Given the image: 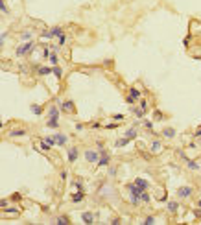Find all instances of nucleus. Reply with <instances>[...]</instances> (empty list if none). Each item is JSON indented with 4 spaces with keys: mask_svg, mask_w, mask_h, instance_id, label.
Here are the masks:
<instances>
[{
    "mask_svg": "<svg viewBox=\"0 0 201 225\" xmlns=\"http://www.w3.org/2000/svg\"><path fill=\"white\" fill-rule=\"evenodd\" d=\"M33 48H35V41H26V43H22V44L17 46L15 56L17 57H24V56H28V54H31Z\"/></svg>",
    "mask_w": 201,
    "mask_h": 225,
    "instance_id": "f257e3e1",
    "label": "nucleus"
},
{
    "mask_svg": "<svg viewBox=\"0 0 201 225\" xmlns=\"http://www.w3.org/2000/svg\"><path fill=\"white\" fill-rule=\"evenodd\" d=\"M55 104L59 105V109H61L63 113H70V114H74V113H76V105H74V101H72V100H65V101L55 100Z\"/></svg>",
    "mask_w": 201,
    "mask_h": 225,
    "instance_id": "f03ea898",
    "label": "nucleus"
},
{
    "mask_svg": "<svg viewBox=\"0 0 201 225\" xmlns=\"http://www.w3.org/2000/svg\"><path fill=\"white\" fill-rule=\"evenodd\" d=\"M59 35H63V28H61V26H54L52 30H44L41 33L43 39H54V37H59Z\"/></svg>",
    "mask_w": 201,
    "mask_h": 225,
    "instance_id": "7ed1b4c3",
    "label": "nucleus"
},
{
    "mask_svg": "<svg viewBox=\"0 0 201 225\" xmlns=\"http://www.w3.org/2000/svg\"><path fill=\"white\" fill-rule=\"evenodd\" d=\"M85 161L91 162V164H96L100 161V151H96V149H85Z\"/></svg>",
    "mask_w": 201,
    "mask_h": 225,
    "instance_id": "20e7f679",
    "label": "nucleus"
},
{
    "mask_svg": "<svg viewBox=\"0 0 201 225\" xmlns=\"http://www.w3.org/2000/svg\"><path fill=\"white\" fill-rule=\"evenodd\" d=\"M78 155H79V149L76 148V146H70L67 149V159H68V162H76L78 161Z\"/></svg>",
    "mask_w": 201,
    "mask_h": 225,
    "instance_id": "39448f33",
    "label": "nucleus"
},
{
    "mask_svg": "<svg viewBox=\"0 0 201 225\" xmlns=\"http://www.w3.org/2000/svg\"><path fill=\"white\" fill-rule=\"evenodd\" d=\"M194 194V188L192 186H181L177 190V197H181V199H186V197H190Z\"/></svg>",
    "mask_w": 201,
    "mask_h": 225,
    "instance_id": "423d86ee",
    "label": "nucleus"
},
{
    "mask_svg": "<svg viewBox=\"0 0 201 225\" xmlns=\"http://www.w3.org/2000/svg\"><path fill=\"white\" fill-rule=\"evenodd\" d=\"M94 220H96V216H94L92 212H89V210H87V212H81V221H83V223L92 225V223H94Z\"/></svg>",
    "mask_w": 201,
    "mask_h": 225,
    "instance_id": "0eeeda50",
    "label": "nucleus"
},
{
    "mask_svg": "<svg viewBox=\"0 0 201 225\" xmlns=\"http://www.w3.org/2000/svg\"><path fill=\"white\" fill-rule=\"evenodd\" d=\"M8 137H11V139H17V137H26V129H22V127L11 129V131L8 133Z\"/></svg>",
    "mask_w": 201,
    "mask_h": 225,
    "instance_id": "6e6552de",
    "label": "nucleus"
},
{
    "mask_svg": "<svg viewBox=\"0 0 201 225\" xmlns=\"http://www.w3.org/2000/svg\"><path fill=\"white\" fill-rule=\"evenodd\" d=\"M161 149H162V142L159 140V139H155L153 142H151V146H149V151L155 155V153H159V151H161Z\"/></svg>",
    "mask_w": 201,
    "mask_h": 225,
    "instance_id": "1a4fd4ad",
    "label": "nucleus"
},
{
    "mask_svg": "<svg viewBox=\"0 0 201 225\" xmlns=\"http://www.w3.org/2000/svg\"><path fill=\"white\" fill-rule=\"evenodd\" d=\"M109 162H111V157H109V153H105V155H100V161L96 162V168H102V166H109Z\"/></svg>",
    "mask_w": 201,
    "mask_h": 225,
    "instance_id": "9d476101",
    "label": "nucleus"
},
{
    "mask_svg": "<svg viewBox=\"0 0 201 225\" xmlns=\"http://www.w3.org/2000/svg\"><path fill=\"white\" fill-rule=\"evenodd\" d=\"M35 70H37V76H48V74H52V66H39V65H35Z\"/></svg>",
    "mask_w": 201,
    "mask_h": 225,
    "instance_id": "9b49d317",
    "label": "nucleus"
},
{
    "mask_svg": "<svg viewBox=\"0 0 201 225\" xmlns=\"http://www.w3.org/2000/svg\"><path fill=\"white\" fill-rule=\"evenodd\" d=\"M48 118H59V105L57 104L48 107Z\"/></svg>",
    "mask_w": 201,
    "mask_h": 225,
    "instance_id": "f8f14e48",
    "label": "nucleus"
},
{
    "mask_svg": "<svg viewBox=\"0 0 201 225\" xmlns=\"http://www.w3.org/2000/svg\"><path fill=\"white\" fill-rule=\"evenodd\" d=\"M54 137H55V140H57V146H67V142H68V137H67V135H63V133H55Z\"/></svg>",
    "mask_w": 201,
    "mask_h": 225,
    "instance_id": "ddd939ff",
    "label": "nucleus"
},
{
    "mask_svg": "<svg viewBox=\"0 0 201 225\" xmlns=\"http://www.w3.org/2000/svg\"><path fill=\"white\" fill-rule=\"evenodd\" d=\"M135 185L140 188V190H148V188H149V183H148L146 179H142V177H137V179H135Z\"/></svg>",
    "mask_w": 201,
    "mask_h": 225,
    "instance_id": "4468645a",
    "label": "nucleus"
},
{
    "mask_svg": "<svg viewBox=\"0 0 201 225\" xmlns=\"http://www.w3.org/2000/svg\"><path fill=\"white\" fill-rule=\"evenodd\" d=\"M124 137H127V139H137L138 137V131H137V127L133 126V127H129V129H126V133H124Z\"/></svg>",
    "mask_w": 201,
    "mask_h": 225,
    "instance_id": "2eb2a0df",
    "label": "nucleus"
},
{
    "mask_svg": "<svg viewBox=\"0 0 201 225\" xmlns=\"http://www.w3.org/2000/svg\"><path fill=\"white\" fill-rule=\"evenodd\" d=\"M131 113H133L138 120H142V118H144V114H146V111H144L142 107H131Z\"/></svg>",
    "mask_w": 201,
    "mask_h": 225,
    "instance_id": "dca6fc26",
    "label": "nucleus"
},
{
    "mask_svg": "<svg viewBox=\"0 0 201 225\" xmlns=\"http://www.w3.org/2000/svg\"><path fill=\"white\" fill-rule=\"evenodd\" d=\"M162 137L164 139H174L175 137V129L174 127H164L162 129Z\"/></svg>",
    "mask_w": 201,
    "mask_h": 225,
    "instance_id": "f3484780",
    "label": "nucleus"
},
{
    "mask_svg": "<svg viewBox=\"0 0 201 225\" xmlns=\"http://www.w3.org/2000/svg\"><path fill=\"white\" fill-rule=\"evenodd\" d=\"M185 162H186V168H188V170H192V172H196V170H199V162H197V161L186 159Z\"/></svg>",
    "mask_w": 201,
    "mask_h": 225,
    "instance_id": "a211bd4d",
    "label": "nucleus"
},
{
    "mask_svg": "<svg viewBox=\"0 0 201 225\" xmlns=\"http://www.w3.org/2000/svg\"><path fill=\"white\" fill-rule=\"evenodd\" d=\"M83 199H85V192H83V190H78L76 194H72V201H74V203H79V201H83Z\"/></svg>",
    "mask_w": 201,
    "mask_h": 225,
    "instance_id": "6ab92c4d",
    "label": "nucleus"
},
{
    "mask_svg": "<svg viewBox=\"0 0 201 225\" xmlns=\"http://www.w3.org/2000/svg\"><path fill=\"white\" fill-rule=\"evenodd\" d=\"M129 142H131V139H127V137H122V139H118V140L114 142V146H116V148H124V146H127Z\"/></svg>",
    "mask_w": 201,
    "mask_h": 225,
    "instance_id": "aec40b11",
    "label": "nucleus"
},
{
    "mask_svg": "<svg viewBox=\"0 0 201 225\" xmlns=\"http://www.w3.org/2000/svg\"><path fill=\"white\" fill-rule=\"evenodd\" d=\"M30 111H31L33 114H37V116H41V114H43V107L37 105V104H31V105H30Z\"/></svg>",
    "mask_w": 201,
    "mask_h": 225,
    "instance_id": "412c9836",
    "label": "nucleus"
},
{
    "mask_svg": "<svg viewBox=\"0 0 201 225\" xmlns=\"http://www.w3.org/2000/svg\"><path fill=\"white\" fill-rule=\"evenodd\" d=\"M166 207H168V210H170L172 214H175L177 210H179V203L177 201H168V205H166Z\"/></svg>",
    "mask_w": 201,
    "mask_h": 225,
    "instance_id": "4be33fe9",
    "label": "nucleus"
},
{
    "mask_svg": "<svg viewBox=\"0 0 201 225\" xmlns=\"http://www.w3.org/2000/svg\"><path fill=\"white\" fill-rule=\"evenodd\" d=\"M52 74H54V76L57 78V79H61V78H63V69L55 65V66H52Z\"/></svg>",
    "mask_w": 201,
    "mask_h": 225,
    "instance_id": "5701e85b",
    "label": "nucleus"
},
{
    "mask_svg": "<svg viewBox=\"0 0 201 225\" xmlns=\"http://www.w3.org/2000/svg\"><path fill=\"white\" fill-rule=\"evenodd\" d=\"M46 126L50 127V129H57V127H59V122H57V118H48Z\"/></svg>",
    "mask_w": 201,
    "mask_h": 225,
    "instance_id": "b1692460",
    "label": "nucleus"
},
{
    "mask_svg": "<svg viewBox=\"0 0 201 225\" xmlns=\"http://www.w3.org/2000/svg\"><path fill=\"white\" fill-rule=\"evenodd\" d=\"M55 223H59V225H68V223H70V218H68V216H57Z\"/></svg>",
    "mask_w": 201,
    "mask_h": 225,
    "instance_id": "393cba45",
    "label": "nucleus"
},
{
    "mask_svg": "<svg viewBox=\"0 0 201 225\" xmlns=\"http://www.w3.org/2000/svg\"><path fill=\"white\" fill-rule=\"evenodd\" d=\"M129 96H133L135 100H140V91H138L137 87H131L129 89Z\"/></svg>",
    "mask_w": 201,
    "mask_h": 225,
    "instance_id": "a878e982",
    "label": "nucleus"
},
{
    "mask_svg": "<svg viewBox=\"0 0 201 225\" xmlns=\"http://www.w3.org/2000/svg\"><path fill=\"white\" fill-rule=\"evenodd\" d=\"M31 37H33V33L31 31H24V33H20V41H31Z\"/></svg>",
    "mask_w": 201,
    "mask_h": 225,
    "instance_id": "bb28decb",
    "label": "nucleus"
},
{
    "mask_svg": "<svg viewBox=\"0 0 201 225\" xmlns=\"http://www.w3.org/2000/svg\"><path fill=\"white\" fill-rule=\"evenodd\" d=\"M140 199H142V203H149L151 201V196L148 194V190H144V192L140 194Z\"/></svg>",
    "mask_w": 201,
    "mask_h": 225,
    "instance_id": "cd10ccee",
    "label": "nucleus"
},
{
    "mask_svg": "<svg viewBox=\"0 0 201 225\" xmlns=\"http://www.w3.org/2000/svg\"><path fill=\"white\" fill-rule=\"evenodd\" d=\"M153 118H155L157 122L164 120V114H162V111H159V109H155V111H153Z\"/></svg>",
    "mask_w": 201,
    "mask_h": 225,
    "instance_id": "c85d7f7f",
    "label": "nucleus"
},
{
    "mask_svg": "<svg viewBox=\"0 0 201 225\" xmlns=\"http://www.w3.org/2000/svg\"><path fill=\"white\" fill-rule=\"evenodd\" d=\"M48 61L52 63V66H55V65L59 63V59H57V56H55V52H52V54H50V57H48Z\"/></svg>",
    "mask_w": 201,
    "mask_h": 225,
    "instance_id": "c756f323",
    "label": "nucleus"
},
{
    "mask_svg": "<svg viewBox=\"0 0 201 225\" xmlns=\"http://www.w3.org/2000/svg\"><path fill=\"white\" fill-rule=\"evenodd\" d=\"M72 186H74L76 190H83V181H81V179H76V181H72Z\"/></svg>",
    "mask_w": 201,
    "mask_h": 225,
    "instance_id": "7c9ffc66",
    "label": "nucleus"
},
{
    "mask_svg": "<svg viewBox=\"0 0 201 225\" xmlns=\"http://www.w3.org/2000/svg\"><path fill=\"white\" fill-rule=\"evenodd\" d=\"M41 149H43V151H50V149H52V146H50V144H48V142L43 139V140H41Z\"/></svg>",
    "mask_w": 201,
    "mask_h": 225,
    "instance_id": "2f4dec72",
    "label": "nucleus"
},
{
    "mask_svg": "<svg viewBox=\"0 0 201 225\" xmlns=\"http://www.w3.org/2000/svg\"><path fill=\"white\" fill-rule=\"evenodd\" d=\"M142 124H144V127H146L148 131H155V129H153V122H151V120H144Z\"/></svg>",
    "mask_w": 201,
    "mask_h": 225,
    "instance_id": "473e14b6",
    "label": "nucleus"
},
{
    "mask_svg": "<svg viewBox=\"0 0 201 225\" xmlns=\"http://www.w3.org/2000/svg\"><path fill=\"white\" fill-rule=\"evenodd\" d=\"M44 140H46L50 146H57V140H55V137H54V135H52V137H44Z\"/></svg>",
    "mask_w": 201,
    "mask_h": 225,
    "instance_id": "72a5a7b5",
    "label": "nucleus"
},
{
    "mask_svg": "<svg viewBox=\"0 0 201 225\" xmlns=\"http://www.w3.org/2000/svg\"><path fill=\"white\" fill-rule=\"evenodd\" d=\"M0 9H2V13H4V15H8V13H9V9H8V6H6V2H4V0H0Z\"/></svg>",
    "mask_w": 201,
    "mask_h": 225,
    "instance_id": "f704fd0d",
    "label": "nucleus"
},
{
    "mask_svg": "<svg viewBox=\"0 0 201 225\" xmlns=\"http://www.w3.org/2000/svg\"><path fill=\"white\" fill-rule=\"evenodd\" d=\"M50 54H52L50 52V46H43V57L48 59V57H50Z\"/></svg>",
    "mask_w": 201,
    "mask_h": 225,
    "instance_id": "c9c22d12",
    "label": "nucleus"
},
{
    "mask_svg": "<svg viewBox=\"0 0 201 225\" xmlns=\"http://www.w3.org/2000/svg\"><path fill=\"white\" fill-rule=\"evenodd\" d=\"M142 223H144V225H151V223H155V216H148Z\"/></svg>",
    "mask_w": 201,
    "mask_h": 225,
    "instance_id": "e433bc0d",
    "label": "nucleus"
},
{
    "mask_svg": "<svg viewBox=\"0 0 201 225\" xmlns=\"http://www.w3.org/2000/svg\"><path fill=\"white\" fill-rule=\"evenodd\" d=\"M107 174H109V177H114V175H116V166H109Z\"/></svg>",
    "mask_w": 201,
    "mask_h": 225,
    "instance_id": "4c0bfd02",
    "label": "nucleus"
},
{
    "mask_svg": "<svg viewBox=\"0 0 201 225\" xmlns=\"http://www.w3.org/2000/svg\"><path fill=\"white\" fill-rule=\"evenodd\" d=\"M6 39H8V31H2V35H0V44H6Z\"/></svg>",
    "mask_w": 201,
    "mask_h": 225,
    "instance_id": "58836bf2",
    "label": "nucleus"
},
{
    "mask_svg": "<svg viewBox=\"0 0 201 225\" xmlns=\"http://www.w3.org/2000/svg\"><path fill=\"white\" fill-rule=\"evenodd\" d=\"M57 41H59V46H63V44L67 43V35H65V33H63V35H59Z\"/></svg>",
    "mask_w": 201,
    "mask_h": 225,
    "instance_id": "ea45409f",
    "label": "nucleus"
},
{
    "mask_svg": "<svg viewBox=\"0 0 201 225\" xmlns=\"http://www.w3.org/2000/svg\"><path fill=\"white\" fill-rule=\"evenodd\" d=\"M192 214L196 216V218H199V220H201V209H199V207H197V209H194V210H192Z\"/></svg>",
    "mask_w": 201,
    "mask_h": 225,
    "instance_id": "a19ab883",
    "label": "nucleus"
},
{
    "mask_svg": "<svg viewBox=\"0 0 201 225\" xmlns=\"http://www.w3.org/2000/svg\"><path fill=\"white\" fill-rule=\"evenodd\" d=\"M11 199H13V201H20V199H22V196H20L19 192H15V194L11 196Z\"/></svg>",
    "mask_w": 201,
    "mask_h": 225,
    "instance_id": "79ce46f5",
    "label": "nucleus"
},
{
    "mask_svg": "<svg viewBox=\"0 0 201 225\" xmlns=\"http://www.w3.org/2000/svg\"><path fill=\"white\" fill-rule=\"evenodd\" d=\"M126 101H127V104H129V105H133V104H135V101H137V100H135L133 96H129V94H127V96H126Z\"/></svg>",
    "mask_w": 201,
    "mask_h": 225,
    "instance_id": "37998d69",
    "label": "nucleus"
},
{
    "mask_svg": "<svg viewBox=\"0 0 201 225\" xmlns=\"http://www.w3.org/2000/svg\"><path fill=\"white\" fill-rule=\"evenodd\" d=\"M8 214H13V216H19V209H8Z\"/></svg>",
    "mask_w": 201,
    "mask_h": 225,
    "instance_id": "c03bdc74",
    "label": "nucleus"
},
{
    "mask_svg": "<svg viewBox=\"0 0 201 225\" xmlns=\"http://www.w3.org/2000/svg\"><path fill=\"white\" fill-rule=\"evenodd\" d=\"M140 107L144 109V111H146V109H148V101L144 100V98H140Z\"/></svg>",
    "mask_w": 201,
    "mask_h": 225,
    "instance_id": "a18cd8bd",
    "label": "nucleus"
},
{
    "mask_svg": "<svg viewBox=\"0 0 201 225\" xmlns=\"http://www.w3.org/2000/svg\"><path fill=\"white\" fill-rule=\"evenodd\" d=\"M59 177H61V179H67V177H68V172H67V170H61V174H59Z\"/></svg>",
    "mask_w": 201,
    "mask_h": 225,
    "instance_id": "49530a36",
    "label": "nucleus"
},
{
    "mask_svg": "<svg viewBox=\"0 0 201 225\" xmlns=\"http://www.w3.org/2000/svg\"><path fill=\"white\" fill-rule=\"evenodd\" d=\"M126 116L124 114H113V120H116V122H120V120H124Z\"/></svg>",
    "mask_w": 201,
    "mask_h": 225,
    "instance_id": "de8ad7c7",
    "label": "nucleus"
},
{
    "mask_svg": "<svg viewBox=\"0 0 201 225\" xmlns=\"http://www.w3.org/2000/svg\"><path fill=\"white\" fill-rule=\"evenodd\" d=\"M194 137H196V139H199V137H201V126L196 129V131H194Z\"/></svg>",
    "mask_w": 201,
    "mask_h": 225,
    "instance_id": "09e8293b",
    "label": "nucleus"
},
{
    "mask_svg": "<svg viewBox=\"0 0 201 225\" xmlns=\"http://www.w3.org/2000/svg\"><path fill=\"white\" fill-rule=\"evenodd\" d=\"M91 127H92V129H100V127H102V124H100V122H92Z\"/></svg>",
    "mask_w": 201,
    "mask_h": 225,
    "instance_id": "8fccbe9b",
    "label": "nucleus"
},
{
    "mask_svg": "<svg viewBox=\"0 0 201 225\" xmlns=\"http://www.w3.org/2000/svg\"><path fill=\"white\" fill-rule=\"evenodd\" d=\"M116 127H118V124H116V122H114V124H107V126H105V129H116Z\"/></svg>",
    "mask_w": 201,
    "mask_h": 225,
    "instance_id": "3c124183",
    "label": "nucleus"
},
{
    "mask_svg": "<svg viewBox=\"0 0 201 225\" xmlns=\"http://www.w3.org/2000/svg\"><path fill=\"white\" fill-rule=\"evenodd\" d=\"M0 207H2V209L8 207V199H0Z\"/></svg>",
    "mask_w": 201,
    "mask_h": 225,
    "instance_id": "603ef678",
    "label": "nucleus"
},
{
    "mask_svg": "<svg viewBox=\"0 0 201 225\" xmlns=\"http://www.w3.org/2000/svg\"><path fill=\"white\" fill-rule=\"evenodd\" d=\"M83 127H85L83 124H76V131H83Z\"/></svg>",
    "mask_w": 201,
    "mask_h": 225,
    "instance_id": "864d4df0",
    "label": "nucleus"
},
{
    "mask_svg": "<svg viewBox=\"0 0 201 225\" xmlns=\"http://www.w3.org/2000/svg\"><path fill=\"white\" fill-rule=\"evenodd\" d=\"M122 220H120V218H114V220H111V223H113V225H118Z\"/></svg>",
    "mask_w": 201,
    "mask_h": 225,
    "instance_id": "5fc2aeb1",
    "label": "nucleus"
},
{
    "mask_svg": "<svg viewBox=\"0 0 201 225\" xmlns=\"http://www.w3.org/2000/svg\"><path fill=\"white\" fill-rule=\"evenodd\" d=\"M188 43H190V35H186V39L183 41V44H185V46H188Z\"/></svg>",
    "mask_w": 201,
    "mask_h": 225,
    "instance_id": "6e6d98bb",
    "label": "nucleus"
},
{
    "mask_svg": "<svg viewBox=\"0 0 201 225\" xmlns=\"http://www.w3.org/2000/svg\"><path fill=\"white\" fill-rule=\"evenodd\" d=\"M50 48H52V52H57V50H59V44H52Z\"/></svg>",
    "mask_w": 201,
    "mask_h": 225,
    "instance_id": "4d7b16f0",
    "label": "nucleus"
},
{
    "mask_svg": "<svg viewBox=\"0 0 201 225\" xmlns=\"http://www.w3.org/2000/svg\"><path fill=\"white\" fill-rule=\"evenodd\" d=\"M96 148H98V151H100V149H103V142H96Z\"/></svg>",
    "mask_w": 201,
    "mask_h": 225,
    "instance_id": "13d9d810",
    "label": "nucleus"
},
{
    "mask_svg": "<svg viewBox=\"0 0 201 225\" xmlns=\"http://www.w3.org/2000/svg\"><path fill=\"white\" fill-rule=\"evenodd\" d=\"M197 207H199V209H201V199H199V201H197Z\"/></svg>",
    "mask_w": 201,
    "mask_h": 225,
    "instance_id": "bf43d9fd",
    "label": "nucleus"
}]
</instances>
